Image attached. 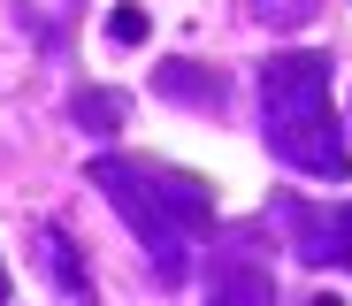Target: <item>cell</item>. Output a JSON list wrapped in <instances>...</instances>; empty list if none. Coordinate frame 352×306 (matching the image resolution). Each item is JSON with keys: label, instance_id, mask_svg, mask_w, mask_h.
<instances>
[{"label": "cell", "instance_id": "6da1fadb", "mask_svg": "<svg viewBox=\"0 0 352 306\" xmlns=\"http://www.w3.org/2000/svg\"><path fill=\"white\" fill-rule=\"evenodd\" d=\"M261 115H268V146L307 168V176H344L352 153L337 138V115H329V61L322 54H276L261 69Z\"/></svg>", "mask_w": 352, "mask_h": 306}, {"label": "cell", "instance_id": "7a4b0ae2", "mask_svg": "<svg viewBox=\"0 0 352 306\" xmlns=\"http://www.w3.org/2000/svg\"><path fill=\"white\" fill-rule=\"evenodd\" d=\"M100 184H107L115 199H123V215H131V222H138V230L161 245V261L176 268V237L161 230V207H153L146 192H131V176L115 168V161H100ZM153 192H168V199H176V222H184V230H207V192H199L192 176H176V168H153Z\"/></svg>", "mask_w": 352, "mask_h": 306}, {"label": "cell", "instance_id": "3957f363", "mask_svg": "<svg viewBox=\"0 0 352 306\" xmlns=\"http://www.w3.org/2000/svg\"><path fill=\"white\" fill-rule=\"evenodd\" d=\"M161 92L192 100V107H222V77H214V69H192V61H168V69H161Z\"/></svg>", "mask_w": 352, "mask_h": 306}, {"label": "cell", "instance_id": "277c9868", "mask_svg": "<svg viewBox=\"0 0 352 306\" xmlns=\"http://www.w3.org/2000/svg\"><path fill=\"white\" fill-rule=\"evenodd\" d=\"M77 122H92V131H115V122H123V100H115V92H92V100H77Z\"/></svg>", "mask_w": 352, "mask_h": 306}, {"label": "cell", "instance_id": "5b68a950", "mask_svg": "<svg viewBox=\"0 0 352 306\" xmlns=\"http://www.w3.org/2000/svg\"><path fill=\"white\" fill-rule=\"evenodd\" d=\"M107 39H115V46H138V39H146V16H138V8H115V16H107Z\"/></svg>", "mask_w": 352, "mask_h": 306}, {"label": "cell", "instance_id": "8992f818", "mask_svg": "<svg viewBox=\"0 0 352 306\" xmlns=\"http://www.w3.org/2000/svg\"><path fill=\"white\" fill-rule=\"evenodd\" d=\"M0 306H8V268H0Z\"/></svg>", "mask_w": 352, "mask_h": 306}]
</instances>
